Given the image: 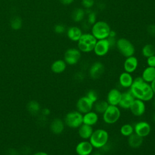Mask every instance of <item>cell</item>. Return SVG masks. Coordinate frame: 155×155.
Masks as SVG:
<instances>
[{
	"label": "cell",
	"mask_w": 155,
	"mask_h": 155,
	"mask_svg": "<svg viewBox=\"0 0 155 155\" xmlns=\"http://www.w3.org/2000/svg\"><path fill=\"white\" fill-rule=\"evenodd\" d=\"M129 110L133 116L136 117L142 116L144 114L146 110L145 103L140 99H134Z\"/></svg>",
	"instance_id": "obj_13"
},
{
	"label": "cell",
	"mask_w": 155,
	"mask_h": 155,
	"mask_svg": "<svg viewBox=\"0 0 155 155\" xmlns=\"http://www.w3.org/2000/svg\"><path fill=\"white\" fill-rule=\"evenodd\" d=\"M82 34L83 33L81 29L76 26L70 27L67 30V35L68 39L74 42H78Z\"/></svg>",
	"instance_id": "obj_23"
},
{
	"label": "cell",
	"mask_w": 155,
	"mask_h": 155,
	"mask_svg": "<svg viewBox=\"0 0 155 155\" xmlns=\"http://www.w3.org/2000/svg\"><path fill=\"white\" fill-rule=\"evenodd\" d=\"M90 155H102V154L99 152H95V153H94L93 154L91 153Z\"/></svg>",
	"instance_id": "obj_47"
},
{
	"label": "cell",
	"mask_w": 155,
	"mask_h": 155,
	"mask_svg": "<svg viewBox=\"0 0 155 155\" xmlns=\"http://www.w3.org/2000/svg\"><path fill=\"white\" fill-rule=\"evenodd\" d=\"M142 54L145 58L155 55V46L151 44L145 45L142 48Z\"/></svg>",
	"instance_id": "obj_29"
},
{
	"label": "cell",
	"mask_w": 155,
	"mask_h": 155,
	"mask_svg": "<svg viewBox=\"0 0 155 155\" xmlns=\"http://www.w3.org/2000/svg\"><path fill=\"white\" fill-rule=\"evenodd\" d=\"M127 142L129 147L131 148H138L143 144V137L134 133L128 137Z\"/></svg>",
	"instance_id": "obj_22"
},
{
	"label": "cell",
	"mask_w": 155,
	"mask_h": 155,
	"mask_svg": "<svg viewBox=\"0 0 155 155\" xmlns=\"http://www.w3.org/2000/svg\"><path fill=\"white\" fill-rule=\"evenodd\" d=\"M74 78H75V79L76 81H83L84 78H85V76L84 74L82 73V72H77L75 74H74Z\"/></svg>",
	"instance_id": "obj_40"
},
{
	"label": "cell",
	"mask_w": 155,
	"mask_h": 155,
	"mask_svg": "<svg viewBox=\"0 0 155 155\" xmlns=\"http://www.w3.org/2000/svg\"><path fill=\"white\" fill-rule=\"evenodd\" d=\"M116 33L114 31H113V30H111L110 31V35H109V36L108 37H113V38H116Z\"/></svg>",
	"instance_id": "obj_45"
},
{
	"label": "cell",
	"mask_w": 155,
	"mask_h": 155,
	"mask_svg": "<svg viewBox=\"0 0 155 155\" xmlns=\"http://www.w3.org/2000/svg\"><path fill=\"white\" fill-rule=\"evenodd\" d=\"M99 120V114L94 111H90L83 114V124L93 126L95 125Z\"/></svg>",
	"instance_id": "obj_19"
},
{
	"label": "cell",
	"mask_w": 155,
	"mask_h": 155,
	"mask_svg": "<svg viewBox=\"0 0 155 155\" xmlns=\"http://www.w3.org/2000/svg\"><path fill=\"white\" fill-rule=\"evenodd\" d=\"M64 123L71 128H78L83 124V114L78 111L68 112L65 116Z\"/></svg>",
	"instance_id": "obj_6"
},
{
	"label": "cell",
	"mask_w": 155,
	"mask_h": 155,
	"mask_svg": "<svg viewBox=\"0 0 155 155\" xmlns=\"http://www.w3.org/2000/svg\"><path fill=\"white\" fill-rule=\"evenodd\" d=\"M110 48L111 47L107 39L97 40L93 51L98 56H104L108 53Z\"/></svg>",
	"instance_id": "obj_12"
},
{
	"label": "cell",
	"mask_w": 155,
	"mask_h": 155,
	"mask_svg": "<svg viewBox=\"0 0 155 155\" xmlns=\"http://www.w3.org/2000/svg\"><path fill=\"white\" fill-rule=\"evenodd\" d=\"M109 24L103 21H96L91 28V34L97 40L107 39L109 36L110 31Z\"/></svg>",
	"instance_id": "obj_4"
},
{
	"label": "cell",
	"mask_w": 155,
	"mask_h": 155,
	"mask_svg": "<svg viewBox=\"0 0 155 155\" xmlns=\"http://www.w3.org/2000/svg\"><path fill=\"white\" fill-rule=\"evenodd\" d=\"M148 31L151 35H155V26L154 25H150L148 28Z\"/></svg>",
	"instance_id": "obj_42"
},
{
	"label": "cell",
	"mask_w": 155,
	"mask_h": 155,
	"mask_svg": "<svg viewBox=\"0 0 155 155\" xmlns=\"http://www.w3.org/2000/svg\"><path fill=\"white\" fill-rule=\"evenodd\" d=\"M33 155H48V154L47 153H45L43 151H39L35 153Z\"/></svg>",
	"instance_id": "obj_46"
},
{
	"label": "cell",
	"mask_w": 155,
	"mask_h": 155,
	"mask_svg": "<svg viewBox=\"0 0 155 155\" xmlns=\"http://www.w3.org/2000/svg\"><path fill=\"white\" fill-rule=\"evenodd\" d=\"M154 26H155V25H154Z\"/></svg>",
	"instance_id": "obj_49"
},
{
	"label": "cell",
	"mask_w": 155,
	"mask_h": 155,
	"mask_svg": "<svg viewBox=\"0 0 155 155\" xmlns=\"http://www.w3.org/2000/svg\"><path fill=\"white\" fill-rule=\"evenodd\" d=\"M122 92L117 88L111 89L107 95V102L109 105L118 106L122 96Z\"/></svg>",
	"instance_id": "obj_15"
},
{
	"label": "cell",
	"mask_w": 155,
	"mask_h": 155,
	"mask_svg": "<svg viewBox=\"0 0 155 155\" xmlns=\"http://www.w3.org/2000/svg\"><path fill=\"white\" fill-rule=\"evenodd\" d=\"M67 67V64L64 60L58 59L53 62L51 65V70L54 73H61L64 72Z\"/></svg>",
	"instance_id": "obj_25"
},
{
	"label": "cell",
	"mask_w": 155,
	"mask_h": 155,
	"mask_svg": "<svg viewBox=\"0 0 155 155\" xmlns=\"http://www.w3.org/2000/svg\"><path fill=\"white\" fill-rule=\"evenodd\" d=\"M142 78L143 80L148 84H150L155 79V67H147L142 71Z\"/></svg>",
	"instance_id": "obj_24"
},
{
	"label": "cell",
	"mask_w": 155,
	"mask_h": 155,
	"mask_svg": "<svg viewBox=\"0 0 155 155\" xmlns=\"http://www.w3.org/2000/svg\"><path fill=\"white\" fill-rule=\"evenodd\" d=\"M85 96L88 97L93 103L96 102L97 101L99 100L98 94L94 90H90L87 91Z\"/></svg>",
	"instance_id": "obj_32"
},
{
	"label": "cell",
	"mask_w": 155,
	"mask_h": 155,
	"mask_svg": "<svg viewBox=\"0 0 155 155\" xmlns=\"http://www.w3.org/2000/svg\"><path fill=\"white\" fill-rule=\"evenodd\" d=\"M81 58V52L78 48H70L67 49L64 53V61L70 65L77 64Z\"/></svg>",
	"instance_id": "obj_8"
},
{
	"label": "cell",
	"mask_w": 155,
	"mask_h": 155,
	"mask_svg": "<svg viewBox=\"0 0 155 155\" xmlns=\"http://www.w3.org/2000/svg\"><path fill=\"white\" fill-rule=\"evenodd\" d=\"M61 3L64 5H69L71 4L74 0H60Z\"/></svg>",
	"instance_id": "obj_43"
},
{
	"label": "cell",
	"mask_w": 155,
	"mask_h": 155,
	"mask_svg": "<svg viewBox=\"0 0 155 155\" xmlns=\"http://www.w3.org/2000/svg\"><path fill=\"white\" fill-rule=\"evenodd\" d=\"M54 30L58 34H62L65 31V27L62 24H56L54 27Z\"/></svg>",
	"instance_id": "obj_35"
},
{
	"label": "cell",
	"mask_w": 155,
	"mask_h": 155,
	"mask_svg": "<svg viewBox=\"0 0 155 155\" xmlns=\"http://www.w3.org/2000/svg\"><path fill=\"white\" fill-rule=\"evenodd\" d=\"M96 22V14L94 12H90L88 13L87 22L90 25H93Z\"/></svg>",
	"instance_id": "obj_33"
},
{
	"label": "cell",
	"mask_w": 155,
	"mask_h": 155,
	"mask_svg": "<svg viewBox=\"0 0 155 155\" xmlns=\"http://www.w3.org/2000/svg\"><path fill=\"white\" fill-rule=\"evenodd\" d=\"M120 134L125 137H128L134 133V126L130 124H125L120 128Z\"/></svg>",
	"instance_id": "obj_30"
},
{
	"label": "cell",
	"mask_w": 155,
	"mask_h": 155,
	"mask_svg": "<svg viewBox=\"0 0 155 155\" xmlns=\"http://www.w3.org/2000/svg\"><path fill=\"white\" fill-rule=\"evenodd\" d=\"M109 140V134L108 131L102 128H98L93 131L91 137L89 139L94 148L101 149Z\"/></svg>",
	"instance_id": "obj_2"
},
{
	"label": "cell",
	"mask_w": 155,
	"mask_h": 155,
	"mask_svg": "<svg viewBox=\"0 0 155 155\" xmlns=\"http://www.w3.org/2000/svg\"><path fill=\"white\" fill-rule=\"evenodd\" d=\"M105 71L104 65L99 61H96L93 63L89 69H88V74L90 77L94 80L100 78Z\"/></svg>",
	"instance_id": "obj_10"
},
{
	"label": "cell",
	"mask_w": 155,
	"mask_h": 155,
	"mask_svg": "<svg viewBox=\"0 0 155 155\" xmlns=\"http://www.w3.org/2000/svg\"><path fill=\"white\" fill-rule=\"evenodd\" d=\"M150 85H151V88H152V90H153V92L155 94V79L152 82L150 83Z\"/></svg>",
	"instance_id": "obj_44"
},
{
	"label": "cell",
	"mask_w": 155,
	"mask_h": 155,
	"mask_svg": "<svg viewBox=\"0 0 155 155\" xmlns=\"http://www.w3.org/2000/svg\"><path fill=\"white\" fill-rule=\"evenodd\" d=\"M11 27L14 30H19L22 25V21L19 17H15L10 22Z\"/></svg>",
	"instance_id": "obj_31"
},
{
	"label": "cell",
	"mask_w": 155,
	"mask_h": 155,
	"mask_svg": "<svg viewBox=\"0 0 155 155\" xmlns=\"http://www.w3.org/2000/svg\"><path fill=\"white\" fill-rule=\"evenodd\" d=\"M151 131V127L147 121H139L134 126V133L143 138L148 136L150 134Z\"/></svg>",
	"instance_id": "obj_11"
},
{
	"label": "cell",
	"mask_w": 155,
	"mask_h": 155,
	"mask_svg": "<svg viewBox=\"0 0 155 155\" xmlns=\"http://www.w3.org/2000/svg\"><path fill=\"white\" fill-rule=\"evenodd\" d=\"M93 131L94 130L92 126H90L84 124H82L78 128V135L83 140H89Z\"/></svg>",
	"instance_id": "obj_21"
},
{
	"label": "cell",
	"mask_w": 155,
	"mask_h": 155,
	"mask_svg": "<svg viewBox=\"0 0 155 155\" xmlns=\"http://www.w3.org/2000/svg\"><path fill=\"white\" fill-rule=\"evenodd\" d=\"M121 116L120 110L119 106L109 105L106 110L102 114L104 122L108 125L116 123Z\"/></svg>",
	"instance_id": "obj_5"
},
{
	"label": "cell",
	"mask_w": 155,
	"mask_h": 155,
	"mask_svg": "<svg viewBox=\"0 0 155 155\" xmlns=\"http://www.w3.org/2000/svg\"><path fill=\"white\" fill-rule=\"evenodd\" d=\"M85 15V10L81 8H77L73 10L71 15V17L73 21L76 22H79L84 19Z\"/></svg>",
	"instance_id": "obj_28"
},
{
	"label": "cell",
	"mask_w": 155,
	"mask_h": 155,
	"mask_svg": "<svg viewBox=\"0 0 155 155\" xmlns=\"http://www.w3.org/2000/svg\"><path fill=\"white\" fill-rule=\"evenodd\" d=\"M38 124H39V125L40 126H43L44 125L46 122H47V116L41 114L38 118Z\"/></svg>",
	"instance_id": "obj_36"
},
{
	"label": "cell",
	"mask_w": 155,
	"mask_h": 155,
	"mask_svg": "<svg viewBox=\"0 0 155 155\" xmlns=\"http://www.w3.org/2000/svg\"><path fill=\"white\" fill-rule=\"evenodd\" d=\"M139 62L136 57L133 56L126 58L124 62V69L125 71L132 73L134 72L138 67Z\"/></svg>",
	"instance_id": "obj_16"
},
{
	"label": "cell",
	"mask_w": 155,
	"mask_h": 155,
	"mask_svg": "<svg viewBox=\"0 0 155 155\" xmlns=\"http://www.w3.org/2000/svg\"><path fill=\"white\" fill-rule=\"evenodd\" d=\"M152 120L155 123V113H154L153 116H152Z\"/></svg>",
	"instance_id": "obj_48"
},
{
	"label": "cell",
	"mask_w": 155,
	"mask_h": 155,
	"mask_svg": "<svg viewBox=\"0 0 155 155\" xmlns=\"http://www.w3.org/2000/svg\"><path fill=\"white\" fill-rule=\"evenodd\" d=\"M134 78L131 73L126 71L122 72L119 76V83L124 88H130L131 86Z\"/></svg>",
	"instance_id": "obj_18"
},
{
	"label": "cell",
	"mask_w": 155,
	"mask_h": 155,
	"mask_svg": "<svg viewBox=\"0 0 155 155\" xmlns=\"http://www.w3.org/2000/svg\"><path fill=\"white\" fill-rule=\"evenodd\" d=\"M27 109L28 113L33 115H38L41 111V106L38 102L36 101H30L27 104Z\"/></svg>",
	"instance_id": "obj_26"
},
{
	"label": "cell",
	"mask_w": 155,
	"mask_h": 155,
	"mask_svg": "<svg viewBox=\"0 0 155 155\" xmlns=\"http://www.w3.org/2000/svg\"><path fill=\"white\" fill-rule=\"evenodd\" d=\"M116 46L120 53L125 58L133 56L135 53L134 46L125 38H120L117 40Z\"/></svg>",
	"instance_id": "obj_7"
},
{
	"label": "cell",
	"mask_w": 155,
	"mask_h": 155,
	"mask_svg": "<svg viewBox=\"0 0 155 155\" xmlns=\"http://www.w3.org/2000/svg\"><path fill=\"white\" fill-rule=\"evenodd\" d=\"M50 128L51 131L53 134H60L64 130L65 123L62 119L59 118H55L51 121Z\"/></svg>",
	"instance_id": "obj_20"
},
{
	"label": "cell",
	"mask_w": 155,
	"mask_h": 155,
	"mask_svg": "<svg viewBox=\"0 0 155 155\" xmlns=\"http://www.w3.org/2000/svg\"><path fill=\"white\" fill-rule=\"evenodd\" d=\"M147 64L148 67H155V55L150 56L147 58Z\"/></svg>",
	"instance_id": "obj_38"
},
{
	"label": "cell",
	"mask_w": 155,
	"mask_h": 155,
	"mask_svg": "<svg viewBox=\"0 0 155 155\" xmlns=\"http://www.w3.org/2000/svg\"><path fill=\"white\" fill-rule=\"evenodd\" d=\"M129 91L135 99H140L145 102L151 101L154 96L150 84L145 82L141 76L134 78Z\"/></svg>",
	"instance_id": "obj_1"
},
{
	"label": "cell",
	"mask_w": 155,
	"mask_h": 155,
	"mask_svg": "<svg viewBox=\"0 0 155 155\" xmlns=\"http://www.w3.org/2000/svg\"><path fill=\"white\" fill-rule=\"evenodd\" d=\"M19 153L22 155H28L31 153V148L30 147L24 146L21 148Z\"/></svg>",
	"instance_id": "obj_37"
},
{
	"label": "cell",
	"mask_w": 155,
	"mask_h": 155,
	"mask_svg": "<svg viewBox=\"0 0 155 155\" xmlns=\"http://www.w3.org/2000/svg\"><path fill=\"white\" fill-rule=\"evenodd\" d=\"M97 39L91 33H83L78 41V48L81 52L89 53L93 51Z\"/></svg>",
	"instance_id": "obj_3"
},
{
	"label": "cell",
	"mask_w": 155,
	"mask_h": 155,
	"mask_svg": "<svg viewBox=\"0 0 155 155\" xmlns=\"http://www.w3.org/2000/svg\"><path fill=\"white\" fill-rule=\"evenodd\" d=\"M93 147L88 140L79 142L75 147V151L78 155H90L93 151Z\"/></svg>",
	"instance_id": "obj_14"
},
{
	"label": "cell",
	"mask_w": 155,
	"mask_h": 155,
	"mask_svg": "<svg viewBox=\"0 0 155 155\" xmlns=\"http://www.w3.org/2000/svg\"><path fill=\"white\" fill-rule=\"evenodd\" d=\"M94 4V0H82V6L86 8L89 9L91 8Z\"/></svg>",
	"instance_id": "obj_34"
},
{
	"label": "cell",
	"mask_w": 155,
	"mask_h": 155,
	"mask_svg": "<svg viewBox=\"0 0 155 155\" xmlns=\"http://www.w3.org/2000/svg\"><path fill=\"white\" fill-rule=\"evenodd\" d=\"M41 114H43V115H44V116H48V115H50V110L48 109V108H43L42 110H41Z\"/></svg>",
	"instance_id": "obj_41"
},
{
	"label": "cell",
	"mask_w": 155,
	"mask_h": 155,
	"mask_svg": "<svg viewBox=\"0 0 155 155\" xmlns=\"http://www.w3.org/2000/svg\"><path fill=\"white\" fill-rule=\"evenodd\" d=\"M5 154H6V155H19L20 154L19 151H18L16 149H14L12 148H8L6 151Z\"/></svg>",
	"instance_id": "obj_39"
},
{
	"label": "cell",
	"mask_w": 155,
	"mask_h": 155,
	"mask_svg": "<svg viewBox=\"0 0 155 155\" xmlns=\"http://www.w3.org/2000/svg\"><path fill=\"white\" fill-rule=\"evenodd\" d=\"M94 103L86 96H82L76 102V107L77 111L82 114L91 111L93 109Z\"/></svg>",
	"instance_id": "obj_9"
},
{
	"label": "cell",
	"mask_w": 155,
	"mask_h": 155,
	"mask_svg": "<svg viewBox=\"0 0 155 155\" xmlns=\"http://www.w3.org/2000/svg\"><path fill=\"white\" fill-rule=\"evenodd\" d=\"M134 99L135 98L130 91L122 93L118 106L125 110L129 109Z\"/></svg>",
	"instance_id": "obj_17"
},
{
	"label": "cell",
	"mask_w": 155,
	"mask_h": 155,
	"mask_svg": "<svg viewBox=\"0 0 155 155\" xmlns=\"http://www.w3.org/2000/svg\"><path fill=\"white\" fill-rule=\"evenodd\" d=\"M109 104L107 102V101L104 100H98L96 102L94 103L93 109L95 112H96L98 114H102L104 111L106 110Z\"/></svg>",
	"instance_id": "obj_27"
}]
</instances>
